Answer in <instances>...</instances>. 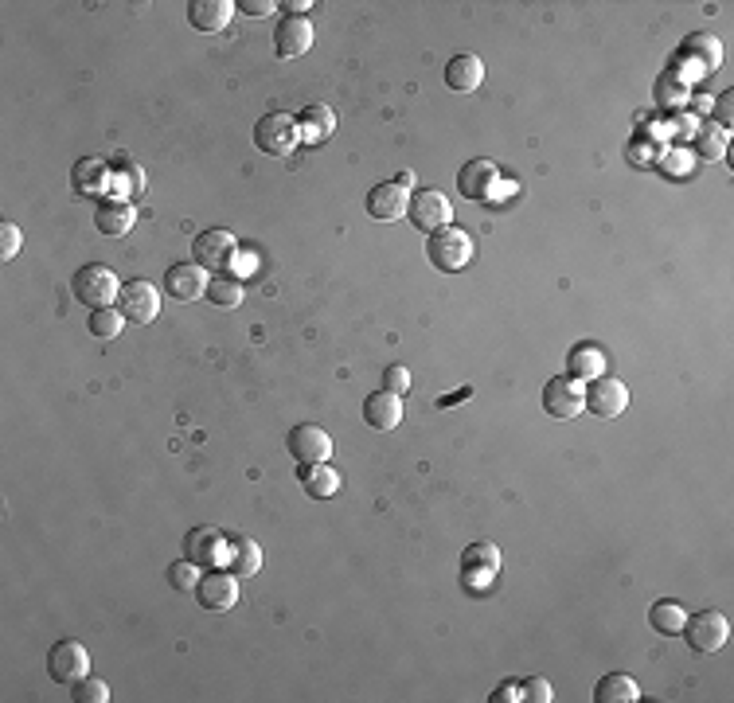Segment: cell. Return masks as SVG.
I'll return each mask as SVG.
<instances>
[{
  "instance_id": "cell-1",
  "label": "cell",
  "mask_w": 734,
  "mask_h": 703,
  "mask_svg": "<svg viewBox=\"0 0 734 703\" xmlns=\"http://www.w3.org/2000/svg\"><path fill=\"white\" fill-rule=\"evenodd\" d=\"M71 290H75V297H79L82 305H90V309H106L110 301H118L122 282H118V274H114L110 266L90 262V266H82L79 274H75Z\"/></svg>"
},
{
  "instance_id": "cell-2",
  "label": "cell",
  "mask_w": 734,
  "mask_h": 703,
  "mask_svg": "<svg viewBox=\"0 0 734 703\" xmlns=\"http://www.w3.org/2000/svg\"><path fill=\"white\" fill-rule=\"evenodd\" d=\"M426 254H430V262H434L438 270L457 274V270H465V266L473 262V239H469L461 227H442V231L430 235Z\"/></svg>"
},
{
  "instance_id": "cell-3",
  "label": "cell",
  "mask_w": 734,
  "mask_h": 703,
  "mask_svg": "<svg viewBox=\"0 0 734 703\" xmlns=\"http://www.w3.org/2000/svg\"><path fill=\"white\" fill-rule=\"evenodd\" d=\"M301 141V129L289 114H266L262 122L254 125V145L270 157H289Z\"/></svg>"
},
{
  "instance_id": "cell-4",
  "label": "cell",
  "mask_w": 734,
  "mask_h": 703,
  "mask_svg": "<svg viewBox=\"0 0 734 703\" xmlns=\"http://www.w3.org/2000/svg\"><path fill=\"white\" fill-rule=\"evenodd\" d=\"M118 309H122L125 321L149 325V321H157V313H161V290H157L153 282H145V278H133V282H125L122 293H118Z\"/></svg>"
},
{
  "instance_id": "cell-5",
  "label": "cell",
  "mask_w": 734,
  "mask_h": 703,
  "mask_svg": "<svg viewBox=\"0 0 734 703\" xmlns=\"http://www.w3.org/2000/svg\"><path fill=\"white\" fill-rule=\"evenodd\" d=\"M680 633L688 637V645H692L695 653H715V649H723V645H727L731 625H727V618H723L719 610H699L695 618L684 621V629H680Z\"/></svg>"
},
{
  "instance_id": "cell-6",
  "label": "cell",
  "mask_w": 734,
  "mask_h": 703,
  "mask_svg": "<svg viewBox=\"0 0 734 703\" xmlns=\"http://www.w3.org/2000/svg\"><path fill=\"white\" fill-rule=\"evenodd\" d=\"M723 63V47L715 36H688V43L676 51V67H684L688 79H703Z\"/></svg>"
},
{
  "instance_id": "cell-7",
  "label": "cell",
  "mask_w": 734,
  "mask_h": 703,
  "mask_svg": "<svg viewBox=\"0 0 734 703\" xmlns=\"http://www.w3.org/2000/svg\"><path fill=\"white\" fill-rule=\"evenodd\" d=\"M586 407V387L574 379V375H555L547 387H543V411L551 418H574Z\"/></svg>"
},
{
  "instance_id": "cell-8",
  "label": "cell",
  "mask_w": 734,
  "mask_h": 703,
  "mask_svg": "<svg viewBox=\"0 0 734 703\" xmlns=\"http://www.w3.org/2000/svg\"><path fill=\"white\" fill-rule=\"evenodd\" d=\"M47 672L59 684H75L82 676H90V653L79 641H55L47 653Z\"/></svg>"
},
{
  "instance_id": "cell-9",
  "label": "cell",
  "mask_w": 734,
  "mask_h": 703,
  "mask_svg": "<svg viewBox=\"0 0 734 703\" xmlns=\"http://www.w3.org/2000/svg\"><path fill=\"white\" fill-rule=\"evenodd\" d=\"M192 258L200 262V266H211V270H223V266H231L235 258H239V243H235V235L231 231H223V227H211V231H200L196 235V243H192Z\"/></svg>"
},
{
  "instance_id": "cell-10",
  "label": "cell",
  "mask_w": 734,
  "mask_h": 703,
  "mask_svg": "<svg viewBox=\"0 0 734 703\" xmlns=\"http://www.w3.org/2000/svg\"><path fill=\"white\" fill-rule=\"evenodd\" d=\"M407 215H410V223H414L418 231L434 235V231L449 227V215H453V207H449V200L442 196V192H438V188H426V192H414V196H410Z\"/></svg>"
},
{
  "instance_id": "cell-11",
  "label": "cell",
  "mask_w": 734,
  "mask_h": 703,
  "mask_svg": "<svg viewBox=\"0 0 734 703\" xmlns=\"http://www.w3.org/2000/svg\"><path fill=\"white\" fill-rule=\"evenodd\" d=\"M496 571H500V551H496V543H489V539H473V543L461 551V579L469 582L473 590L496 579Z\"/></svg>"
},
{
  "instance_id": "cell-12",
  "label": "cell",
  "mask_w": 734,
  "mask_h": 703,
  "mask_svg": "<svg viewBox=\"0 0 734 703\" xmlns=\"http://www.w3.org/2000/svg\"><path fill=\"white\" fill-rule=\"evenodd\" d=\"M196 598L204 610H231L239 602V575L235 571H207L196 582Z\"/></svg>"
},
{
  "instance_id": "cell-13",
  "label": "cell",
  "mask_w": 734,
  "mask_h": 703,
  "mask_svg": "<svg viewBox=\"0 0 734 703\" xmlns=\"http://www.w3.org/2000/svg\"><path fill=\"white\" fill-rule=\"evenodd\" d=\"M286 446H289V454L297 457V465L328 461V454H332V438H328V430L313 426V422H301V426H293V430H289Z\"/></svg>"
},
{
  "instance_id": "cell-14",
  "label": "cell",
  "mask_w": 734,
  "mask_h": 703,
  "mask_svg": "<svg viewBox=\"0 0 734 703\" xmlns=\"http://www.w3.org/2000/svg\"><path fill=\"white\" fill-rule=\"evenodd\" d=\"M457 188H461V196L465 200H492L496 196V188H500V168L492 165V161H469V165L457 172Z\"/></svg>"
},
{
  "instance_id": "cell-15",
  "label": "cell",
  "mask_w": 734,
  "mask_h": 703,
  "mask_svg": "<svg viewBox=\"0 0 734 703\" xmlns=\"http://www.w3.org/2000/svg\"><path fill=\"white\" fill-rule=\"evenodd\" d=\"M586 407L590 414H598V418H617V414H625L629 407V387L621 383V379H594L590 383V391H586Z\"/></svg>"
},
{
  "instance_id": "cell-16",
  "label": "cell",
  "mask_w": 734,
  "mask_h": 703,
  "mask_svg": "<svg viewBox=\"0 0 734 703\" xmlns=\"http://www.w3.org/2000/svg\"><path fill=\"white\" fill-rule=\"evenodd\" d=\"M207 270L200 262H176V266H168V274H164V290L172 293L176 301H196V297H204L207 293Z\"/></svg>"
},
{
  "instance_id": "cell-17",
  "label": "cell",
  "mask_w": 734,
  "mask_h": 703,
  "mask_svg": "<svg viewBox=\"0 0 734 703\" xmlns=\"http://www.w3.org/2000/svg\"><path fill=\"white\" fill-rule=\"evenodd\" d=\"M410 207V196L407 188H399L395 180L391 184H375L371 192H367V215L371 219H379V223H395V219H403Z\"/></svg>"
},
{
  "instance_id": "cell-18",
  "label": "cell",
  "mask_w": 734,
  "mask_h": 703,
  "mask_svg": "<svg viewBox=\"0 0 734 703\" xmlns=\"http://www.w3.org/2000/svg\"><path fill=\"white\" fill-rule=\"evenodd\" d=\"M274 47H278L282 59L305 55V51L313 47V28H309V20H305V16H286V20L278 24V32H274Z\"/></svg>"
},
{
  "instance_id": "cell-19",
  "label": "cell",
  "mask_w": 734,
  "mask_h": 703,
  "mask_svg": "<svg viewBox=\"0 0 734 703\" xmlns=\"http://www.w3.org/2000/svg\"><path fill=\"white\" fill-rule=\"evenodd\" d=\"M223 536L215 528H192L184 539V559H192L196 567H215L223 559Z\"/></svg>"
},
{
  "instance_id": "cell-20",
  "label": "cell",
  "mask_w": 734,
  "mask_h": 703,
  "mask_svg": "<svg viewBox=\"0 0 734 703\" xmlns=\"http://www.w3.org/2000/svg\"><path fill=\"white\" fill-rule=\"evenodd\" d=\"M235 16V4L231 0H192L188 4V20L196 32H223Z\"/></svg>"
},
{
  "instance_id": "cell-21",
  "label": "cell",
  "mask_w": 734,
  "mask_h": 703,
  "mask_svg": "<svg viewBox=\"0 0 734 703\" xmlns=\"http://www.w3.org/2000/svg\"><path fill=\"white\" fill-rule=\"evenodd\" d=\"M364 418H367V426H375V430H395V426L403 422V395H391V391L367 395Z\"/></svg>"
},
{
  "instance_id": "cell-22",
  "label": "cell",
  "mask_w": 734,
  "mask_h": 703,
  "mask_svg": "<svg viewBox=\"0 0 734 703\" xmlns=\"http://www.w3.org/2000/svg\"><path fill=\"white\" fill-rule=\"evenodd\" d=\"M223 563H227V571H235V575H243V579L246 575H258V571H262V547H258L250 536L227 539Z\"/></svg>"
},
{
  "instance_id": "cell-23",
  "label": "cell",
  "mask_w": 734,
  "mask_h": 703,
  "mask_svg": "<svg viewBox=\"0 0 734 703\" xmlns=\"http://www.w3.org/2000/svg\"><path fill=\"white\" fill-rule=\"evenodd\" d=\"M297 477H301V485H305V493L313 500H328L340 493V473L328 465V461H313V465H301L297 469Z\"/></svg>"
},
{
  "instance_id": "cell-24",
  "label": "cell",
  "mask_w": 734,
  "mask_h": 703,
  "mask_svg": "<svg viewBox=\"0 0 734 703\" xmlns=\"http://www.w3.org/2000/svg\"><path fill=\"white\" fill-rule=\"evenodd\" d=\"M446 83L449 90H461V94L477 90V86L485 83V63L477 55H453L446 67Z\"/></svg>"
},
{
  "instance_id": "cell-25",
  "label": "cell",
  "mask_w": 734,
  "mask_h": 703,
  "mask_svg": "<svg viewBox=\"0 0 734 703\" xmlns=\"http://www.w3.org/2000/svg\"><path fill=\"white\" fill-rule=\"evenodd\" d=\"M133 204L129 200H102L98 211H94V227L102 231V235H125L129 227H133Z\"/></svg>"
},
{
  "instance_id": "cell-26",
  "label": "cell",
  "mask_w": 734,
  "mask_h": 703,
  "mask_svg": "<svg viewBox=\"0 0 734 703\" xmlns=\"http://www.w3.org/2000/svg\"><path fill=\"white\" fill-rule=\"evenodd\" d=\"M297 129H301V137H305L309 145H321L328 133H336V114L328 110L325 102H313V106H305V110H301Z\"/></svg>"
},
{
  "instance_id": "cell-27",
  "label": "cell",
  "mask_w": 734,
  "mask_h": 703,
  "mask_svg": "<svg viewBox=\"0 0 734 703\" xmlns=\"http://www.w3.org/2000/svg\"><path fill=\"white\" fill-rule=\"evenodd\" d=\"M594 700L598 703H637L641 700V688H637V680H633V676H625V672H610V676H602V680H598Z\"/></svg>"
},
{
  "instance_id": "cell-28",
  "label": "cell",
  "mask_w": 734,
  "mask_h": 703,
  "mask_svg": "<svg viewBox=\"0 0 734 703\" xmlns=\"http://www.w3.org/2000/svg\"><path fill=\"white\" fill-rule=\"evenodd\" d=\"M684 606L680 602H672V598H664V602H656L653 610H649V625H653L656 633H664V637H680V629H684Z\"/></svg>"
},
{
  "instance_id": "cell-29",
  "label": "cell",
  "mask_w": 734,
  "mask_h": 703,
  "mask_svg": "<svg viewBox=\"0 0 734 703\" xmlns=\"http://www.w3.org/2000/svg\"><path fill=\"white\" fill-rule=\"evenodd\" d=\"M110 180H114V188H118V196H125L129 204L145 192V172L133 165L129 157H122V161H114V172H110Z\"/></svg>"
},
{
  "instance_id": "cell-30",
  "label": "cell",
  "mask_w": 734,
  "mask_h": 703,
  "mask_svg": "<svg viewBox=\"0 0 734 703\" xmlns=\"http://www.w3.org/2000/svg\"><path fill=\"white\" fill-rule=\"evenodd\" d=\"M567 364H571L574 379H598V375H602V368H606V356H602L594 344H578Z\"/></svg>"
},
{
  "instance_id": "cell-31",
  "label": "cell",
  "mask_w": 734,
  "mask_h": 703,
  "mask_svg": "<svg viewBox=\"0 0 734 703\" xmlns=\"http://www.w3.org/2000/svg\"><path fill=\"white\" fill-rule=\"evenodd\" d=\"M106 165L102 161H94V157H86V161H79L75 165V192H82V196H98L102 188H106Z\"/></svg>"
},
{
  "instance_id": "cell-32",
  "label": "cell",
  "mask_w": 734,
  "mask_h": 703,
  "mask_svg": "<svg viewBox=\"0 0 734 703\" xmlns=\"http://www.w3.org/2000/svg\"><path fill=\"white\" fill-rule=\"evenodd\" d=\"M122 325H125L122 309H114V305H106V309H94V313H90V332H94L98 340H114V336L122 332Z\"/></svg>"
},
{
  "instance_id": "cell-33",
  "label": "cell",
  "mask_w": 734,
  "mask_h": 703,
  "mask_svg": "<svg viewBox=\"0 0 734 703\" xmlns=\"http://www.w3.org/2000/svg\"><path fill=\"white\" fill-rule=\"evenodd\" d=\"M207 297L215 305H223V309H235V305H243V282L239 278H211Z\"/></svg>"
},
{
  "instance_id": "cell-34",
  "label": "cell",
  "mask_w": 734,
  "mask_h": 703,
  "mask_svg": "<svg viewBox=\"0 0 734 703\" xmlns=\"http://www.w3.org/2000/svg\"><path fill=\"white\" fill-rule=\"evenodd\" d=\"M71 696L79 703H106L110 700V688H106V680H94V676H82L71 684Z\"/></svg>"
},
{
  "instance_id": "cell-35",
  "label": "cell",
  "mask_w": 734,
  "mask_h": 703,
  "mask_svg": "<svg viewBox=\"0 0 734 703\" xmlns=\"http://www.w3.org/2000/svg\"><path fill=\"white\" fill-rule=\"evenodd\" d=\"M699 157H703V161H723V157H727V129H707V133H699Z\"/></svg>"
},
{
  "instance_id": "cell-36",
  "label": "cell",
  "mask_w": 734,
  "mask_h": 703,
  "mask_svg": "<svg viewBox=\"0 0 734 703\" xmlns=\"http://www.w3.org/2000/svg\"><path fill=\"white\" fill-rule=\"evenodd\" d=\"M24 247V235H20V227L16 223H0V258L8 262V258H16Z\"/></svg>"
},
{
  "instance_id": "cell-37",
  "label": "cell",
  "mask_w": 734,
  "mask_h": 703,
  "mask_svg": "<svg viewBox=\"0 0 734 703\" xmlns=\"http://www.w3.org/2000/svg\"><path fill=\"white\" fill-rule=\"evenodd\" d=\"M168 582H172V586H176V590H192V586H196V563H192V559H184V563H172V567H168Z\"/></svg>"
},
{
  "instance_id": "cell-38",
  "label": "cell",
  "mask_w": 734,
  "mask_h": 703,
  "mask_svg": "<svg viewBox=\"0 0 734 703\" xmlns=\"http://www.w3.org/2000/svg\"><path fill=\"white\" fill-rule=\"evenodd\" d=\"M383 391H391V395H407L410 391V372L403 364H391V368L383 372Z\"/></svg>"
},
{
  "instance_id": "cell-39",
  "label": "cell",
  "mask_w": 734,
  "mask_h": 703,
  "mask_svg": "<svg viewBox=\"0 0 734 703\" xmlns=\"http://www.w3.org/2000/svg\"><path fill=\"white\" fill-rule=\"evenodd\" d=\"M520 692H524V700H531V703H547V700H551V684H547L543 676H528V680L520 684Z\"/></svg>"
},
{
  "instance_id": "cell-40",
  "label": "cell",
  "mask_w": 734,
  "mask_h": 703,
  "mask_svg": "<svg viewBox=\"0 0 734 703\" xmlns=\"http://www.w3.org/2000/svg\"><path fill=\"white\" fill-rule=\"evenodd\" d=\"M660 102L664 106H684V98H688V90H684V83H672V79H660Z\"/></svg>"
},
{
  "instance_id": "cell-41",
  "label": "cell",
  "mask_w": 734,
  "mask_h": 703,
  "mask_svg": "<svg viewBox=\"0 0 734 703\" xmlns=\"http://www.w3.org/2000/svg\"><path fill=\"white\" fill-rule=\"evenodd\" d=\"M731 102H734V94H731V90H727V94H719V98H715V118H719V122H723V129H727V125H731Z\"/></svg>"
},
{
  "instance_id": "cell-42",
  "label": "cell",
  "mask_w": 734,
  "mask_h": 703,
  "mask_svg": "<svg viewBox=\"0 0 734 703\" xmlns=\"http://www.w3.org/2000/svg\"><path fill=\"white\" fill-rule=\"evenodd\" d=\"M243 12H250V16H266V12H274V4H270V0H243Z\"/></svg>"
},
{
  "instance_id": "cell-43",
  "label": "cell",
  "mask_w": 734,
  "mask_h": 703,
  "mask_svg": "<svg viewBox=\"0 0 734 703\" xmlns=\"http://www.w3.org/2000/svg\"><path fill=\"white\" fill-rule=\"evenodd\" d=\"M520 696H524V692H520V684H504V688H500L492 700H496V703H512V700H520Z\"/></svg>"
},
{
  "instance_id": "cell-44",
  "label": "cell",
  "mask_w": 734,
  "mask_h": 703,
  "mask_svg": "<svg viewBox=\"0 0 734 703\" xmlns=\"http://www.w3.org/2000/svg\"><path fill=\"white\" fill-rule=\"evenodd\" d=\"M282 8H286L289 16H305V12H309V8H313V4H309V0H286V4H282Z\"/></svg>"
}]
</instances>
